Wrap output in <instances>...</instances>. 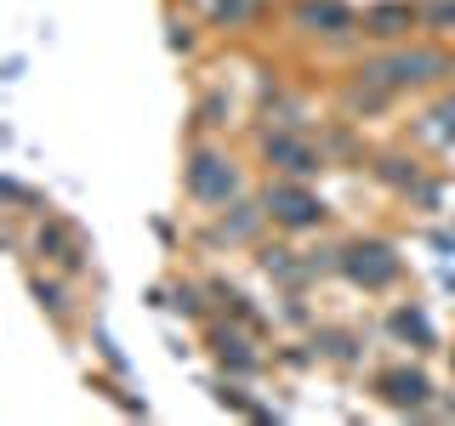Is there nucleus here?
<instances>
[{
  "label": "nucleus",
  "instance_id": "5",
  "mask_svg": "<svg viewBox=\"0 0 455 426\" xmlns=\"http://www.w3.org/2000/svg\"><path fill=\"white\" fill-rule=\"evenodd\" d=\"M376 387H381V398H387V404H398V409H416V404H427V392H433L421 369H387Z\"/></svg>",
  "mask_w": 455,
  "mask_h": 426
},
{
  "label": "nucleus",
  "instance_id": "9",
  "mask_svg": "<svg viewBox=\"0 0 455 426\" xmlns=\"http://www.w3.org/2000/svg\"><path fill=\"white\" fill-rule=\"evenodd\" d=\"M393 330L404 335V341L416 335L421 347H433V324H427V312H416V307H404V312H398V319H393Z\"/></svg>",
  "mask_w": 455,
  "mask_h": 426
},
{
  "label": "nucleus",
  "instance_id": "1",
  "mask_svg": "<svg viewBox=\"0 0 455 426\" xmlns=\"http://www.w3.org/2000/svg\"><path fill=\"white\" fill-rule=\"evenodd\" d=\"M450 57L444 51H398V57H381V63H370L364 68V80H376V85H427V80H438V75H450Z\"/></svg>",
  "mask_w": 455,
  "mask_h": 426
},
{
  "label": "nucleus",
  "instance_id": "11",
  "mask_svg": "<svg viewBox=\"0 0 455 426\" xmlns=\"http://www.w3.org/2000/svg\"><path fill=\"white\" fill-rule=\"evenodd\" d=\"M421 18H427V23H438V28L455 23V0H427V6H421Z\"/></svg>",
  "mask_w": 455,
  "mask_h": 426
},
{
  "label": "nucleus",
  "instance_id": "3",
  "mask_svg": "<svg viewBox=\"0 0 455 426\" xmlns=\"http://www.w3.org/2000/svg\"><path fill=\"white\" fill-rule=\"evenodd\" d=\"M341 267H347L359 284H370V290H381V284L398 279V256L387 245H353L347 256H341Z\"/></svg>",
  "mask_w": 455,
  "mask_h": 426
},
{
  "label": "nucleus",
  "instance_id": "12",
  "mask_svg": "<svg viewBox=\"0 0 455 426\" xmlns=\"http://www.w3.org/2000/svg\"><path fill=\"white\" fill-rule=\"evenodd\" d=\"M433 120H438V137H450V142H455V97H450V103L433 114Z\"/></svg>",
  "mask_w": 455,
  "mask_h": 426
},
{
  "label": "nucleus",
  "instance_id": "2",
  "mask_svg": "<svg viewBox=\"0 0 455 426\" xmlns=\"http://www.w3.org/2000/svg\"><path fill=\"white\" fill-rule=\"evenodd\" d=\"M188 188H194V199H205V205H222V199H234V188H239V170L228 165L222 154H194Z\"/></svg>",
  "mask_w": 455,
  "mask_h": 426
},
{
  "label": "nucleus",
  "instance_id": "8",
  "mask_svg": "<svg viewBox=\"0 0 455 426\" xmlns=\"http://www.w3.org/2000/svg\"><path fill=\"white\" fill-rule=\"evenodd\" d=\"M267 160H279L284 170H296V177H307V170L319 165V160H313V148H302L296 137H267Z\"/></svg>",
  "mask_w": 455,
  "mask_h": 426
},
{
  "label": "nucleus",
  "instance_id": "7",
  "mask_svg": "<svg viewBox=\"0 0 455 426\" xmlns=\"http://www.w3.org/2000/svg\"><path fill=\"white\" fill-rule=\"evenodd\" d=\"M410 23H416V12H410V6H370L364 12V28H370V35H381V40L404 35Z\"/></svg>",
  "mask_w": 455,
  "mask_h": 426
},
{
  "label": "nucleus",
  "instance_id": "4",
  "mask_svg": "<svg viewBox=\"0 0 455 426\" xmlns=\"http://www.w3.org/2000/svg\"><path fill=\"white\" fill-rule=\"evenodd\" d=\"M267 210H274V217L284 222V227H313L324 217V205L319 199H313L307 188H291V182H279L274 193H267Z\"/></svg>",
  "mask_w": 455,
  "mask_h": 426
},
{
  "label": "nucleus",
  "instance_id": "10",
  "mask_svg": "<svg viewBox=\"0 0 455 426\" xmlns=\"http://www.w3.org/2000/svg\"><path fill=\"white\" fill-rule=\"evenodd\" d=\"M211 6H217L222 23H239V18H251V12H256V0H211Z\"/></svg>",
  "mask_w": 455,
  "mask_h": 426
},
{
  "label": "nucleus",
  "instance_id": "6",
  "mask_svg": "<svg viewBox=\"0 0 455 426\" xmlns=\"http://www.w3.org/2000/svg\"><path fill=\"white\" fill-rule=\"evenodd\" d=\"M296 23H302V28H324V35H347L353 12L341 6V0H302V6H296Z\"/></svg>",
  "mask_w": 455,
  "mask_h": 426
}]
</instances>
